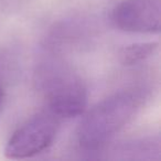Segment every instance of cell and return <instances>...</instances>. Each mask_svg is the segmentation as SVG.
I'll list each match as a JSON object with an SVG mask.
<instances>
[{"label": "cell", "mask_w": 161, "mask_h": 161, "mask_svg": "<svg viewBox=\"0 0 161 161\" xmlns=\"http://www.w3.org/2000/svg\"><path fill=\"white\" fill-rule=\"evenodd\" d=\"M142 99L138 91H124L96 104L80 123V145L87 150L103 147L136 116Z\"/></svg>", "instance_id": "1"}, {"label": "cell", "mask_w": 161, "mask_h": 161, "mask_svg": "<svg viewBox=\"0 0 161 161\" xmlns=\"http://www.w3.org/2000/svg\"><path fill=\"white\" fill-rule=\"evenodd\" d=\"M36 83L50 110L61 118L83 114L87 105V90L82 78L64 62L49 58L41 63Z\"/></svg>", "instance_id": "2"}, {"label": "cell", "mask_w": 161, "mask_h": 161, "mask_svg": "<svg viewBox=\"0 0 161 161\" xmlns=\"http://www.w3.org/2000/svg\"><path fill=\"white\" fill-rule=\"evenodd\" d=\"M61 119L49 108L36 113L12 134L5 148L6 157L27 159L43 152L53 143Z\"/></svg>", "instance_id": "3"}, {"label": "cell", "mask_w": 161, "mask_h": 161, "mask_svg": "<svg viewBox=\"0 0 161 161\" xmlns=\"http://www.w3.org/2000/svg\"><path fill=\"white\" fill-rule=\"evenodd\" d=\"M113 22L123 31L156 33L160 30L159 0H124L112 14Z\"/></svg>", "instance_id": "4"}, {"label": "cell", "mask_w": 161, "mask_h": 161, "mask_svg": "<svg viewBox=\"0 0 161 161\" xmlns=\"http://www.w3.org/2000/svg\"><path fill=\"white\" fill-rule=\"evenodd\" d=\"M158 42H140L126 45L118 52L119 61L124 65H135L149 58L158 50Z\"/></svg>", "instance_id": "5"}, {"label": "cell", "mask_w": 161, "mask_h": 161, "mask_svg": "<svg viewBox=\"0 0 161 161\" xmlns=\"http://www.w3.org/2000/svg\"><path fill=\"white\" fill-rule=\"evenodd\" d=\"M3 91L0 87V107L3 105Z\"/></svg>", "instance_id": "6"}]
</instances>
